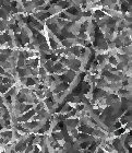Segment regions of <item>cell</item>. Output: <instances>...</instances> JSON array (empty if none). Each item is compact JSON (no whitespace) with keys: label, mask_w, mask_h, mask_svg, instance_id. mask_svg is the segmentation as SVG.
Returning a JSON list of instances; mask_svg holds the SVG:
<instances>
[{"label":"cell","mask_w":132,"mask_h":153,"mask_svg":"<svg viewBox=\"0 0 132 153\" xmlns=\"http://www.w3.org/2000/svg\"><path fill=\"white\" fill-rule=\"evenodd\" d=\"M108 64H110L113 67H116L117 64H118V60H117V58L115 56H109L108 57Z\"/></svg>","instance_id":"obj_1"},{"label":"cell","mask_w":132,"mask_h":153,"mask_svg":"<svg viewBox=\"0 0 132 153\" xmlns=\"http://www.w3.org/2000/svg\"><path fill=\"white\" fill-rule=\"evenodd\" d=\"M16 67H18V68H23V67H25V59H18V62H16Z\"/></svg>","instance_id":"obj_2"}]
</instances>
